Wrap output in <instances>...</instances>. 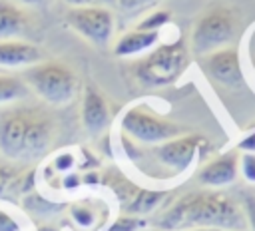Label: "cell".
<instances>
[{
    "label": "cell",
    "instance_id": "obj_14",
    "mask_svg": "<svg viewBox=\"0 0 255 231\" xmlns=\"http://www.w3.org/2000/svg\"><path fill=\"white\" fill-rule=\"evenodd\" d=\"M159 40V32H149V30H129L126 32L116 44H114V54L118 58H129V56H137L143 52H149L151 48H155Z\"/></svg>",
    "mask_w": 255,
    "mask_h": 231
},
{
    "label": "cell",
    "instance_id": "obj_19",
    "mask_svg": "<svg viewBox=\"0 0 255 231\" xmlns=\"http://www.w3.org/2000/svg\"><path fill=\"white\" fill-rule=\"evenodd\" d=\"M70 217L74 219L76 225H80L84 229H90L96 223V211L86 203H74L70 207Z\"/></svg>",
    "mask_w": 255,
    "mask_h": 231
},
{
    "label": "cell",
    "instance_id": "obj_34",
    "mask_svg": "<svg viewBox=\"0 0 255 231\" xmlns=\"http://www.w3.org/2000/svg\"><path fill=\"white\" fill-rule=\"evenodd\" d=\"M0 72H2V70H0Z\"/></svg>",
    "mask_w": 255,
    "mask_h": 231
},
{
    "label": "cell",
    "instance_id": "obj_13",
    "mask_svg": "<svg viewBox=\"0 0 255 231\" xmlns=\"http://www.w3.org/2000/svg\"><path fill=\"white\" fill-rule=\"evenodd\" d=\"M28 28V14L12 0H0V40H20Z\"/></svg>",
    "mask_w": 255,
    "mask_h": 231
},
{
    "label": "cell",
    "instance_id": "obj_27",
    "mask_svg": "<svg viewBox=\"0 0 255 231\" xmlns=\"http://www.w3.org/2000/svg\"><path fill=\"white\" fill-rule=\"evenodd\" d=\"M153 2H157V0H118L116 4L126 12H135V10H141Z\"/></svg>",
    "mask_w": 255,
    "mask_h": 231
},
{
    "label": "cell",
    "instance_id": "obj_12",
    "mask_svg": "<svg viewBox=\"0 0 255 231\" xmlns=\"http://www.w3.org/2000/svg\"><path fill=\"white\" fill-rule=\"evenodd\" d=\"M40 60V50L24 40H0V70L34 66Z\"/></svg>",
    "mask_w": 255,
    "mask_h": 231
},
{
    "label": "cell",
    "instance_id": "obj_24",
    "mask_svg": "<svg viewBox=\"0 0 255 231\" xmlns=\"http://www.w3.org/2000/svg\"><path fill=\"white\" fill-rule=\"evenodd\" d=\"M241 209L245 215V221L251 231H255V193H245L241 201Z\"/></svg>",
    "mask_w": 255,
    "mask_h": 231
},
{
    "label": "cell",
    "instance_id": "obj_7",
    "mask_svg": "<svg viewBox=\"0 0 255 231\" xmlns=\"http://www.w3.org/2000/svg\"><path fill=\"white\" fill-rule=\"evenodd\" d=\"M68 26L92 46L106 48L114 36V14L106 6H76L66 12Z\"/></svg>",
    "mask_w": 255,
    "mask_h": 231
},
{
    "label": "cell",
    "instance_id": "obj_35",
    "mask_svg": "<svg viewBox=\"0 0 255 231\" xmlns=\"http://www.w3.org/2000/svg\"><path fill=\"white\" fill-rule=\"evenodd\" d=\"M157 231H159V229H157Z\"/></svg>",
    "mask_w": 255,
    "mask_h": 231
},
{
    "label": "cell",
    "instance_id": "obj_22",
    "mask_svg": "<svg viewBox=\"0 0 255 231\" xmlns=\"http://www.w3.org/2000/svg\"><path fill=\"white\" fill-rule=\"evenodd\" d=\"M239 173L247 183L255 185V153H239Z\"/></svg>",
    "mask_w": 255,
    "mask_h": 231
},
{
    "label": "cell",
    "instance_id": "obj_33",
    "mask_svg": "<svg viewBox=\"0 0 255 231\" xmlns=\"http://www.w3.org/2000/svg\"><path fill=\"white\" fill-rule=\"evenodd\" d=\"M229 231H245V229H229Z\"/></svg>",
    "mask_w": 255,
    "mask_h": 231
},
{
    "label": "cell",
    "instance_id": "obj_1",
    "mask_svg": "<svg viewBox=\"0 0 255 231\" xmlns=\"http://www.w3.org/2000/svg\"><path fill=\"white\" fill-rule=\"evenodd\" d=\"M159 231H185L195 227H215L221 231L247 229L241 205L221 189H195L177 197L157 219Z\"/></svg>",
    "mask_w": 255,
    "mask_h": 231
},
{
    "label": "cell",
    "instance_id": "obj_15",
    "mask_svg": "<svg viewBox=\"0 0 255 231\" xmlns=\"http://www.w3.org/2000/svg\"><path fill=\"white\" fill-rule=\"evenodd\" d=\"M167 197V191H161V189H137L135 195L131 197V201L128 205H124L126 213L128 215H147L151 213L153 209H157L163 199Z\"/></svg>",
    "mask_w": 255,
    "mask_h": 231
},
{
    "label": "cell",
    "instance_id": "obj_4",
    "mask_svg": "<svg viewBox=\"0 0 255 231\" xmlns=\"http://www.w3.org/2000/svg\"><path fill=\"white\" fill-rule=\"evenodd\" d=\"M22 80L30 90H34L44 102L52 106L68 104L78 92V78L74 70L56 60L28 66L22 74Z\"/></svg>",
    "mask_w": 255,
    "mask_h": 231
},
{
    "label": "cell",
    "instance_id": "obj_20",
    "mask_svg": "<svg viewBox=\"0 0 255 231\" xmlns=\"http://www.w3.org/2000/svg\"><path fill=\"white\" fill-rule=\"evenodd\" d=\"M169 20H171V14H169V10H155V12H151V14H147L135 28L137 30H149V32H159L165 24H169Z\"/></svg>",
    "mask_w": 255,
    "mask_h": 231
},
{
    "label": "cell",
    "instance_id": "obj_21",
    "mask_svg": "<svg viewBox=\"0 0 255 231\" xmlns=\"http://www.w3.org/2000/svg\"><path fill=\"white\" fill-rule=\"evenodd\" d=\"M145 227V221L139 219L137 215H120L118 219H114L104 231H139Z\"/></svg>",
    "mask_w": 255,
    "mask_h": 231
},
{
    "label": "cell",
    "instance_id": "obj_29",
    "mask_svg": "<svg viewBox=\"0 0 255 231\" xmlns=\"http://www.w3.org/2000/svg\"><path fill=\"white\" fill-rule=\"evenodd\" d=\"M80 183H82V177H80L78 173H72V171L66 173L64 179H62V185H64L66 189H74V187H78Z\"/></svg>",
    "mask_w": 255,
    "mask_h": 231
},
{
    "label": "cell",
    "instance_id": "obj_30",
    "mask_svg": "<svg viewBox=\"0 0 255 231\" xmlns=\"http://www.w3.org/2000/svg\"><path fill=\"white\" fill-rule=\"evenodd\" d=\"M20 4H26V6H38V4H44L46 0H16Z\"/></svg>",
    "mask_w": 255,
    "mask_h": 231
},
{
    "label": "cell",
    "instance_id": "obj_2",
    "mask_svg": "<svg viewBox=\"0 0 255 231\" xmlns=\"http://www.w3.org/2000/svg\"><path fill=\"white\" fill-rule=\"evenodd\" d=\"M56 123L36 106H18L0 112V153L14 161L40 159L52 145Z\"/></svg>",
    "mask_w": 255,
    "mask_h": 231
},
{
    "label": "cell",
    "instance_id": "obj_28",
    "mask_svg": "<svg viewBox=\"0 0 255 231\" xmlns=\"http://www.w3.org/2000/svg\"><path fill=\"white\" fill-rule=\"evenodd\" d=\"M66 4H70L72 8L76 6H106V4H114L118 0H64Z\"/></svg>",
    "mask_w": 255,
    "mask_h": 231
},
{
    "label": "cell",
    "instance_id": "obj_25",
    "mask_svg": "<svg viewBox=\"0 0 255 231\" xmlns=\"http://www.w3.org/2000/svg\"><path fill=\"white\" fill-rule=\"evenodd\" d=\"M237 151L241 153H255V125L241 135V139L237 141Z\"/></svg>",
    "mask_w": 255,
    "mask_h": 231
},
{
    "label": "cell",
    "instance_id": "obj_5",
    "mask_svg": "<svg viewBox=\"0 0 255 231\" xmlns=\"http://www.w3.org/2000/svg\"><path fill=\"white\" fill-rule=\"evenodd\" d=\"M237 32V16L231 8L211 6L207 8L195 22L191 32V48L199 56H207L215 50L227 48V44L235 38Z\"/></svg>",
    "mask_w": 255,
    "mask_h": 231
},
{
    "label": "cell",
    "instance_id": "obj_26",
    "mask_svg": "<svg viewBox=\"0 0 255 231\" xmlns=\"http://www.w3.org/2000/svg\"><path fill=\"white\" fill-rule=\"evenodd\" d=\"M20 223L16 217H12L8 211L0 209V231H20Z\"/></svg>",
    "mask_w": 255,
    "mask_h": 231
},
{
    "label": "cell",
    "instance_id": "obj_11",
    "mask_svg": "<svg viewBox=\"0 0 255 231\" xmlns=\"http://www.w3.org/2000/svg\"><path fill=\"white\" fill-rule=\"evenodd\" d=\"M112 121L108 104L104 96L98 92L94 86L84 88V98H82V123L90 135H100L104 129H108Z\"/></svg>",
    "mask_w": 255,
    "mask_h": 231
},
{
    "label": "cell",
    "instance_id": "obj_6",
    "mask_svg": "<svg viewBox=\"0 0 255 231\" xmlns=\"http://www.w3.org/2000/svg\"><path fill=\"white\" fill-rule=\"evenodd\" d=\"M122 133L141 145H157L183 133L181 125L151 112L143 104H135L124 112L120 119Z\"/></svg>",
    "mask_w": 255,
    "mask_h": 231
},
{
    "label": "cell",
    "instance_id": "obj_9",
    "mask_svg": "<svg viewBox=\"0 0 255 231\" xmlns=\"http://www.w3.org/2000/svg\"><path fill=\"white\" fill-rule=\"evenodd\" d=\"M205 74L227 88H237L243 84V72H241V60L239 52L235 48H221L205 56L203 60Z\"/></svg>",
    "mask_w": 255,
    "mask_h": 231
},
{
    "label": "cell",
    "instance_id": "obj_18",
    "mask_svg": "<svg viewBox=\"0 0 255 231\" xmlns=\"http://www.w3.org/2000/svg\"><path fill=\"white\" fill-rule=\"evenodd\" d=\"M24 207H26L32 215H36V217H50V215L58 213L64 205H58V203L46 201V199H44V197H40V195H28V197L24 199Z\"/></svg>",
    "mask_w": 255,
    "mask_h": 231
},
{
    "label": "cell",
    "instance_id": "obj_16",
    "mask_svg": "<svg viewBox=\"0 0 255 231\" xmlns=\"http://www.w3.org/2000/svg\"><path fill=\"white\" fill-rule=\"evenodd\" d=\"M28 94H30V88L22 78L0 72V104L24 100Z\"/></svg>",
    "mask_w": 255,
    "mask_h": 231
},
{
    "label": "cell",
    "instance_id": "obj_10",
    "mask_svg": "<svg viewBox=\"0 0 255 231\" xmlns=\"http://www.w3.org/2000/svg\"><path fill=\"white\" fill-rule=\"evenodd\" d=\"M239 175V151L237 149H227L215 157H211L199 171H197V181L203 187L209 189H221L231 185Z\"/></svg>",
    "mask_w": 255,
    "mask_h": 231
},
{
    "label": "cell",
    "instance_id": "obj_23",
    "mask_svg": "<svg viewBox=\"0 0 255 231\" xmlns=\"http://www.w3.org/2000/svg\"><path fill=\"white\" fill-rule=\"evenodd\" d=\"M76 165V157H74V153L72 151H62V153H58L56 157H54V161H52V167L56 169V171H60V173H70V169Z\"/></svg>",
    "mask_w": 255,
    "mask_h": 231
},
{
    "label": "cell",
    "instance_id": "obj_31",
    "mask_svg": "<svg viewBox=\"0 0 255 231\" xmlns=\"http://www.w3.org/2000/svg\"><path fill=\"white\" fill-rule=\"evenodd\" d=\"M185 231H221V229H215V227H195V229H185Z\"/></svg>",
    "mask_w": 255,
    "mask_h": 231
},
{
    "label": "cell",
    "instance_id": "obj_17",
    "mask_svg": "<svg viewBox=\"0 0 255 231\" xmlns=\"http://www.w3.org/2000/svg\"><path fill=\"white\" fill-rule=\"evenodd\" d=\"M22 171L8 163V161H0V199H6L10 197V193L18 191L22 185Z\"/></svg>",
    "mask_w": 255,
    "mask_h": 231
},
{
    "label": "cell",
    "instance_id": "obj_8",
    "mask_svg": "<svg viewBox=\"0 0 255 231\" xmlns=\"http://www.w3.org/2000/svg\"><path fill=\"white\" fill-rule=\"evenodd\" d=\"M205 143V137L197 133H181L163 143H157L151 153L161 167L169 169L173 175H181L193 165Z\"/></svg>",
    "mask_w": 255,
    "mask_h": 231
},
{
    "label": "cell",
    "instance_id": "obj_32",
    "mask_svg": "<svg viewBox=\"0 0 255 231\" xmlns=\"http://www.w3.org/2000/svg\"><path fill=\"white\" fill-rule=\"evenodd\" d=\"M38 231H58L56 227H52V225H40L38 227Z\"/></svg>",
    "mask_w": 255,
    "mask_h": 231
},
{
    "label": "cell",
    "instance_id": "obj_3",
    "mask_svg": "<svg viewBox=\"0 0 255 231\" xmlns=\"http://www.w3.org/2000/svg\"><path fill=\"white\" fill-rule=\"evenodd\" d=\"M187 62H189L187 46L183 44V40H175L151 48L143 58H139L131 66V72L141 86L163 88L173 84L183 74Z\"/></svg>",
    "mask_w": 255,
    "mask_h": 231
}]
</instances>
